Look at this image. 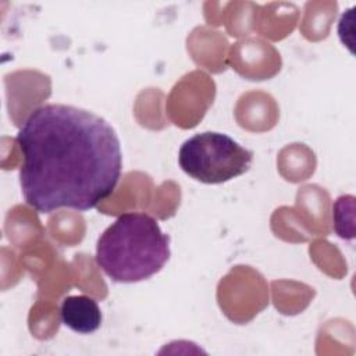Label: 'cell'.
Returning <instances> with one entry per match:
<instances>
[{
	"instance_id": "6da1fadb",
	"label": "cell",
	"mask_w": 356,
	"mask_h": 356,
	"mask_svg": "<svg viewBox=\"0 0 356 356\" xmlns=\"http://www.w3.org/2000/svg\"><path fill=\"white\" fill-rule=\"evenodd\" d=\"M17 143L22 153L21 191L39 213L95 209L121 178L115 129L85 108L60 103L36 107L19 128Z\"/></svg>"
},
{
	"instance_id": "7a4b0ae2",
	"label": "cell",
	"mask_w": 356,
	"mask_h": 356,
	"mask_svg": "<svg viewBox=\"0 0 356 356\" xmlns=\"http://www.w3.org/2000/svg\"><path fill=\"white\" fill-rule=\"evenodd\" d=\"M170 238L146 213L121 214L97 239L96 264L113 281L150 278L170 259Z\"/></svg>"
},
{
	"instance_id": "3957f363",
	"label": "cell",
	"mask_w": 356,
	"mask_h": 356,
	"mask_svg": "<svg viewBox=\"0 0 356 356\" xmlns=\"http://www.w3.org/2000/svg\"><path fill=\"white\" fill-rule=\"evenodd\" d=\"M253 153L221 132H202L186 139L178 153L179 167L191 178L214 185L245 174Z\"/></svg>"
},
{
	"instance_id": "277c9868",
	"label": "cell",
	"mask_w": 356,
	"mask_h": 356,
	"mask_svg": "<svg viewBox=\"0 0 356 356\" xmlns=\"http://www.w3.org/2000/svg\"><path fill=\"white\" fill-rule=\"evenodd\" d=\"M60 314L63 324L78 334H92L102 324L100 307L88 295L67 296L61 303Z\"/></svg>"
},
{
	"instance_id": "5b68a950",
	"label": "cell",
	"mask_w": 356,
	"mask_h": 356,
	"mask_svg": "<svg viewBox=\"0 0 356 356\" xmlns=\"http://www.w3.org/2000/svg\"><path fill=\"white\" fill-rule=\"evenodd\" d=\"M353 211H355V197L350 195L339 196L332 206L334 228L338 236H341L342 239H352L355 236Z\"/></svg>"
}]
</instances>
